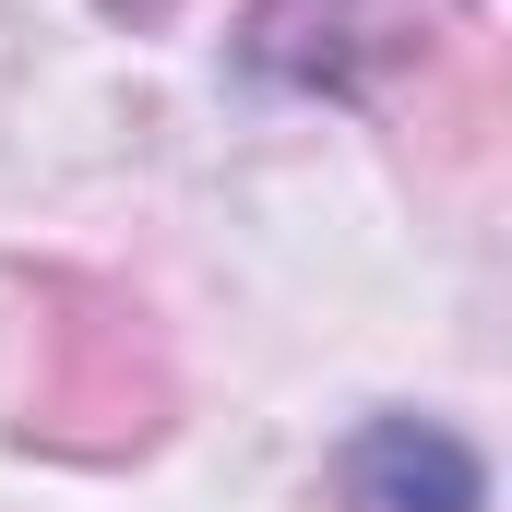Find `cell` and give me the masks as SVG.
Returning a JSON list of instances; mask_svg holds the SVG:
<instances>
[{"label": "cell", "mask_w": 512, "mask_h": 512, "mask_svg": "<svg viewBox=\"0 0 512 512\" xmlns=\"http://www.w3.org/2000/svg\"><path fill=\"white\" fill-rule=\"evenodd\" d=\"M167 346L143 322V298L96 274H48L36 286V346H24V441L48 453H143L167 429Z\"/></svg>", "instance_id": "obj_1"}, {"label": "cell", "mask_w": 512, "mask_h": 512, "mask_svg": "<svg viewBox=\"0 0 512 512\" xmlns=\"http://www.w3.org/2000/svg\"><path fill=\"white\" fill-rule=\"evenodd\" d=\"M251 72L274 84H322V96H393L429 72H477V0H251Z\"/></svg>", "instance_id": "obj_2"}, {"label": "cell", "mask_w": 512, "mask_h": 512, "mask_svg": "<svg viewBox=\"0 0 512 512\" xmlns=\"http://www.w3.org/2000/svg\"><path fill=\"white\" fill-rule=\"evenodd\" d=\"M346 489L370 512H477L489 501L477 453H465L453 429H429V417H382V429L346 453Z\"/></svg>", "instance_id": "obj_3"}]
</instances>
